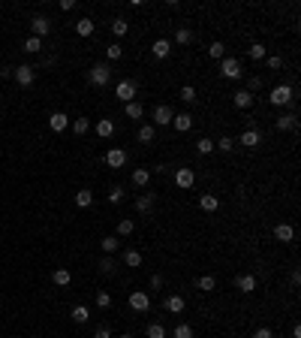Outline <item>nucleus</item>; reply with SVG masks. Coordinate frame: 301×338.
<instances>
[{"mask_svg": "<svg viewBox=\"0 0 301 338\" xmlns=\"http://www.w3.org/2000/svg\"><path fill=\"white\" fill-rule=\"evenodd\" d=\"M259 88H262V79H259V76H253V79H247V88H244V91H250V94H256Z\"/></svg>", "mask_w": 301, "mask_h": 338, "instance_id": "nucleus-50", "label": "nucleus"}, {"mask_svg": "<svg viewBox=\"0 0 301 338\" xmlns=\"http://www.w3.org/2000/svg\"><path fill=\"white\" fill-rule=\"evenodd\" d=\"M142 115H145V106H142L139 100L127 103V118H133V121H142Z\"/></svg>", "mask_w": 301, "mask_h": 338, "instance_id": "nucleus-32", "label": "nucleus"}, {"mask_svg": "<svg viewBox=\"0 0 301 338\" xmlns=\"http://www.w3.org/2000/svg\"><path fill=\"white\" fill-rule=\"evenodd\" d=\"M75 205H79V208H90L93 205V193L90 190H79V193H75Z\"/></svg>", "mask_w": 301, "mask_h": 338, "instance_id": "nucleus-27", "label": "nucleus"}, {"mask_svg": "<svg viewBox=\"0 0 301 338\" xmlns=\"http://www.w3.org/2000/svg\"><path fill=\"white\" fill-rule=\"evenodd\" d=\"M154 203H157V193H139L136 197V211L139 214H150L154 211Z\"/></svg>", "mask_w": 301, "mask_h": 338, "instance_id": "nucleus-8", "label": "nucleus"}, {"mask_svg": "<svg viewBox=\"0 0 301 338\" xmlns=\"http://www.w3.org/2000/svg\"><path fill=\"white\" fill-rule=\"evenodd\" d=\"M118 338H133V335H118Z\"/></svg>", "mask_w": 301, "mask_h": 338, "instance_id": "nucleus-56", "label": "nucleus"}, {"mask_svg": "<svg viewBox=\"0 0 301 338\" xmlns=\"http://www.w3.org/2000/svg\"><path fill=\"white\" fill-rule=\"evenodd\" d=\"M274 127H277L280 133H286V130H295V127H298V118H295V112H286V115H280L277 121H274Z\"/></svg>", "mask_w": 301, "mask_h": 338, "instance_id": "nucleus-12", "label": "nucleus"}, {"mask_svg": "<svg viewBox=\"0 0 301 338\" xmlns=\"http://www.w3.org/2000/svg\"><path fill=\"white\" fill-rule=\"evenodd\" d=\"M175 338H193V329L187 326V323H178V326H175V332H172Z\"/></svg>", "mask_w": 301, "mask_h": 338, "instance_id": "nucleus-46", "label": "nucleus"}, {"mask_svg": "<svg viewBox=\"0 0 301 338\" xmlns=\"http://www.w3.org/2000/svg\"><path fill=\"white\" fill-rule=\"evenodd\" d=\"M172 127L178 130V133H187V130H193V115H190V112H184V115H175V118H172Z\"/></svg>", "mask_w": 301, "mask_h": 338, "instance_id": "nucleus-13", "label": "nucleus"}, {"mask_svg": "<svg viewBox=\"0 0 301 338\" xmlns=\"http://www.w3.org/2000/svg\"><path fill=\"white\" fill-rule=\"evenodd\" d=\"M52 281H55L58 287H69L72 275H69V269H55V272H52Z\"/></svg>", "mask_w": 301, "mask_h": 338, "instance_id": "nucleus-24", "label": "nucleus"}, {"mask_svg": "<svg viewBox=\"0 0 301 338\" xmlns=\"http://www.w3.org/2000/svg\"><path fill=\"white\" fill-rule=\"evenodd\" d=\"M96 308H103V311L112 308V296L106 293V290H99V293H96Z\"/></svg>", "mask_w": 301, "mask_h": 338, "instance_id": "nucleus-42", "label": "nucleus"}, {"mask_svg": "<svg viewBox=\"0 0 301 338\" xmlns=\"http://www.w3.org/2000/svg\"><path fill=\"white\" fill-rule=\"evenodd\" d=\"M175 184H178L181 190H190L193 184H196V172L190 166H184V169H175Z\"/></svg>", "mask_w": 301, "mask_h": 338, "instance_id": "nucleus-6", "label": "nucleus"}, {"mask_svg": "<svg viewBox=\"0 0 301 338\" xmlns=\"http://www.w3.org/2000/svg\"><path fill=\"white\" fill-rule=\"evenodd\" d=\"M181 100H184L187 106L196 103V88H193V85H184V88H181Z\"/></svg>", "mask_w": 301, "mask_h": 338, "instance_id": "nucleus-39", "label": "nucleus"}, {"mask_svg": "<svg viewBox=\"0 0 301 338\" xmlns=\"http://www.w3.org/2000/svg\"><path fill=\"white\" fill-rule=\"evenodd\" d=\"M268 103H271V106H292V103H295V88H292V85H277V88L271 91Z\"/></svg>", "mask_w": 301, "mask_h": 338, "instance_id": "nucleus-2", "label": "nucleus"}, {"mask_svg": "<svg viewBox=\"0 0 301 338\" xmlns=\"http://www.w3.org/2000/svg\"><path fill=\"white\" fill-rule=\"evenodd\" d=\"M99 248H103V254H109V257H112V254H115L118 248H120V241H118L115 236H106L103 241H99Z\"/></svg>", "mask_w": 301, "mask_h": 338, "instance_id": "nucleus-28", "label": "nucleus"}, {"mask_svg": "<svg viewBox=\"0 0 301 338\" xmlns=\"http://www.w3.org/2000/svg\"><path fill=\"white\" fill-rule=\"evenodd\" d=\"M66 124H69V121H66V115H63V112H55L52 118H48V127H52L55 133H63V130H66Z\"/></svg>", "mask_w": 301, "mask_h": 338, "instance_id": "nucleus-21", "label": "nucleus"}, {"mask_svg": "<svg viewBox=\"0 0 301 338\" xmlns=\"http://www.w3.org/2000/svg\"><path fill=\"white\" fill-rule=\"evenodd\" d=\"M150 52H154V58H160V61H166V58L172 55V42H169V39H157L154 45H150Z\"/></svg>", "mask_w": 301, "mask_h": 338, "instance_id": "nucleus-16", "label": "nucleus"}, {"mask_svg": "<svg viewBox=\"0 0 301 338\" xmlns=\"http://www.w3.org/2000/svg\"><path fill=\"white\" fill-rule=\"evenodd\" d=\"M60 9H63V12H69V9H75V0H60Z\"/></svg>", "mask_w": 301, "mask_h": 338, "instance_id": "nucleus-54", "label": "nucleus"}, {"mask_svg": "<svg viewBox=\"0 0 301 338\" xmlns=\"http://www.w3.org/2000/svg\"><path fill=\"white\" fill-rule=\"evenodd\" d=\"M120 200H123V187H112V190H109V203L118 205Z\"/></svg>", "mask_w": 301, "mask_h": 338, "instance_id": "nucleus-48", "label": "nucleus"}, {"mask_svg": "<svg viewBox=\"0 0 301 338\" xmlns=\"http://www.w3.org/2000/svg\"><path fill=\"white\" fill-rule=\"evenodd\" d=\"M24 52H28V55H36V52H42V39H36V36L24 39Z\"/></svg>", "mask_w": 301, "mask_h": 338, "instance_id": "nucleus-37", "label": "nucleus"}, {"mask_svg": "<svg viewBox=\"0 0 301 338\" xmlns=\"http://www.w3.org/2000/svg\"><path fill=\"white\" fill-rule=\"evenodd\" d=\"M196 151H199V154H211V151H214V142H211V139H199V142H196Z\"/></svg>", "mask_w": 301, "mask_h": 338, "instance_id": "nucleus-45", "label": "nucleus"}, {"mask_svg": "<svg viewBox=\"0 0 301 338\" xmlns=\"http://www.w3.org/2000/svg\"><path fill=\"white\" fill-rule=\"evenodd\" d=\"M274 238H277V241H295V230L289 224H277V227H274Z\"/></svg>", "mask_w": 301, "mask_h": 338, "instance_id": "nucleus-18", "label": "nucleus"}, {"mask_svg": "<svg viewBox=\"0 0 301 338\" xmlns=\"http://www.w3.org/2000/svg\"><path fill=\"white\" fill-rule=\"evenodd\" d=\"M133 184L136 187H148L150 184V172H148V169H136V172H133Z\"/></svg>", "mask_w": 301, "mask_h": 338, "instance_id": "nucleus-33", "label": "nucleus"}, {"mask_svg": "<svg viewBox=\"0 0 301 338\" xmlns=\"http://www.w3.org/2000/svg\"><path fill=\"white\" fill-rule=\"evenodd\" d=\"M123 263H127L130 269H139V266H142V254H139L136 248H130L127 254H123Z\"/></svg>", "mask_w": 301, "mask_h": 338, "instance_id": "nucleus-30", "label": "nucleus"}, {"mask_svg": "<svg viewBox=\"0 0 301 338\" xmlns=\"http://www.w3.org/2000/svg\"><path fill=\"white\" fill-rule=\"evenodd\" d=\"M214 148H217V151H232V148H235V142H232L229 136H223V139L214 142Z\"/></svg>", "mask_w": 301, "mask_h": 338, "instance_id": "nucleus-43", "label": "nucleus"}, {"mask_svg": "<svg viewBox=\"0 0 301 338\" xmlns=\"http://www.w3.org/2000/svg\"><path fill=\"white\" fill-rule=\"evenodd\" d=\"M72 130L79 133V136H85V133L90 130V118H75V121H72Z\"/></svg>", "mask_w": 301, "mask_h": 338, "instance_id": "nucleus-36", "label": "nucleus"}, {"mask_svg": "<svg viewBox=\"0 0 301 338\" xmlns=\"http://www.w3.org/2000/svg\"><path fill=\"white\" fill-rule=\"evenodd\" d=\"M175 42H178V45H187V42H193V34H190L187 28H178V31H175Z\"/></svg>", "mask_w": 301, "mask_h": 338, "instance_id": "nucleus-38", "label": "nucleus"}, {"mask_svg": "<svg viewBox=\"0 0 301 338\" xmlns=\"http://www.w3.org/2000/svg\"><path fill=\"white\" fill-rule=\"evenodd\" d=\"M208 58H211V61H223V58H226V45H223V42H211V45H208Z\"/></svg>", "mask_w": 301, "mask_h": 338, "instance_id": "nucleus-29", "label": "nucleus"}, {"mask_svg": "<svg viewBox=\"0 0 301 338\" xmlns=\"http://www.w3.org/2000/svg\"><path fill=\"white\" fill-rule=\"evenodd\" d=\"M148 338H166V326L163 323H150L148 326Z\"/></svg>", "mask_w": 301, "mask_h": 338, "instance_id": "nucleus-40", "label": "nucleus"}, {"mask_svg": "<svg viewBox=\"0 0 301 338\" xmlns=\"http://www.w3.org/2000/svg\"><path fill=\"white\" fill-rule=\"evenodd\" d=\"M238 142L244 145V148H259V145H262V133L259 130H244Z\"/></svg>", "mask_w": 301, "mask_h": 338, "instance_id": "nucleus-11", "label": "nucleus"}, {"mask_svg": "<svg viewBox=\"0 0 301 338\" xmlns=\"http://www.w3.org/2000/svg\"><path fill=\"white\" fill-rule=\"evenodd\" d=\"M75 34H79V36H90L93 34V21L90 18H79V21H75Z\"/></svg>", "mask_w": 301, "mask_h": 338, "instance_id": "nucleus-26", "label": "nucleus"}, {"mask_svg": "<svg viewBox=\"0 0 301 338\" xmlns=\"http://www.w3.org/2000/svg\"><path fill=\"white\" fill-rule=\"evenodd\" d=\"M120 55H123V48H120L118 42H112V45L106 48V58H109V61H120Z\"/></svg>", "mask_w": 301, "mask_h": 338, "instance_id": "nucleus-44", "label": "nucleus"}, {"mask_svg": "<svg viewBox=\"0 0 301 338\" xmlns=\"http://www.w3.org/2000/svg\"><path fill=\"white\" fill-rule=\"evenodd\" d=\"M88 82H90L93 88H106V85L112 82V67H109V64H93V67L88 69Z\"/></svg>", "mask_w": 301, "mask_h": 338, "instance_id": "nucleus-1", "label": "nucleus"}, {"mask_svg": "<svg viewBox=\"0 0 301 338\" xmlns=\"http://www.w3.org/2000/svg\"><path fill=\"white\" fill-rule=\"evenodd\" d=\"M30 28H33V36L42 39V36H48V31H52V21H48L45 15H36V18L30 21Z\"/></svg>", "mask_w": 301, "mask_h": 338, "instance_id": "nucleus-9", "label": "nucleus"}, {"mask_svg": "<svg viewBox=\"0 0 301 338\" xmlns=\"http://www.w3.org/2000/svg\"><path fill=\"white\" fill-rule=\"evenodd\" d=\"M166 311H169V314H181V311H184V299H181V296H169V299H166Z\"/></svg>", "mask_w": 301, "mask_h": 338, "instance_id": "nucleus-31", "label": "nucleus"}, {"mask_svg": "<svg viewBox=\"0 0 301 338\" xmlns=\"http://www.w3.org/2000/svg\"><path fill=\"white\" fill-rule=\"evenodd\" d=\"M196 287H199V290H205V293H211V290L217 287V281H214V275H202V278L196 281Z\"/></svg>", "mask_w": 301, "mask_h": 338, "instance_id": "nucleus-35", "label": "nucleus"}, {"mask_svg": "<svg viewBox=\"0 0 301 338\" xmlns=\"http://www.w3.org/2000/svg\"><path fill=\"white\" fill-rule=\"evenodd\" d=\"M133 230H136V224H133V221H127V217H123V221L118 224V236H130Z\"/></svg>", "mask_w": 301, "mask_h": 338, "instance_id": "nucleus-47", "label": "nucleus"}, {"mask_svg": "<svg viewBox=\"0 0 301 338\" xmlns=\"http://www.w3.org/2000/svg\"><path fill=\"white\" fill-rule=\"evenodd\" d=\"M253 338H274V332H271L268 326H259V329L253 332Z\"/></svg>", "mask_w": 301, "mask_h": 338, "instance_id": "nucleus-51", "label": "nucleus"}, {"mask_svg": "<svg viewBox=\"0 0 301 338\" xmlns=\"http://www.w3.org/2000/svg\"><path fill=\"white\" fill-rule=\"evenodd\" d=\"M154 136H157L154 124H142V127H139V133H136V139H139L142 145H150V142H154Z\"/></svg>", "mask_w": 301, "mask_h": 338, "instance_id": "nucleus-19", "label": "nucleus"}, {"mask_svg": "<svg viewBox=\"0 0 301 338\" xmlns=\"http://www.w3.org/2000/svg\"><path fill=\"white\" fill-rule=\"evenodd\" d=\"M69 317H72L75 323H88V320H90V308H88V305H75V308L69 311Z\"/></svg>", "mask_w": 301, "mask_h": 338, "instance_id": "nucleus-22", "label": "nucleus"}, {"mask_svg": "<svg viewBox=\"0 0 301 338\" xmlns=\"http://www.w3.org/2000/svg\"><path fill=\"white\" fill-rule=\"evenodd\" d=\"M96 136H99V139H109V136H115V121H112V118L96 121Z\"/></svg>", "mask_w": 301, "mask_h": 338, "instance_id": "nucleus-17", "label": "nucleus"}, {"mask_svg": "<svg viewBox=\"0 0 301 338\" xmlns=\"http://www.w3.org/2000/svg\"><path fill=\"white\" fill-rule=\"evenodd\" d=\"M93 338H112V329H109V326H96Z\"/></svg>", "mask_w": 301, "mask_h": 338, "instance_id": "nucleus-52", "label": "nucleus"}, {"mask_svg": "<svg viewBox=\"0 0 301 338\" xmlns=\"http://www.w3.org/2000/svg\"><path fill=\"white\" fill-rule=\"evenodd\" d=\"M130 308L139 311V314H145L150 308V296L145 293V290H133V293H130Z\"/></svg>", "mask_w": 301, "mask_h": 338, "instance_id": "nucleus-7", "label": "nucleus"}, {"mask_svg": "<svg viewBox=\"0 0 301 338\" xmlns=\"http://www.w3.org/2000/svg\"><path fill=\"white\" fill-rule=\"evenodd\" d=\"M298 284H301V272L295 269V272H292V287H298Z\"/></svg>", "mask_w": 301, "mask_h": 338, "instance_id": "nucleus-55", "label": "nucleus"}, {"mask_svg": "<svg viewBox=\"0 0 301 338\" xmlns=\"http://www.w3.org/2000/svg\"><path fill=\"white\" fill-rule=\"evenodd\" d=\"M106 163H109L112 169H120L123 163H127V151H123V148H112V151L106 154Z\"/></svg>", "mask_w": 301, "mask_h": 338, "instance_id": "nucleus-15", "label": "nucleus"}, {"mask_svg": "<svg viewBox=\"0 0 301 338\" xmlns=\"http://www.w3.org/2000/svg\"><path fill=\"white\" fill-rule=\"evenodd\" d=\"M232 100H235V109H250V106H253V94H250V91H235Z\"/></svg>", "mask_w": 301, "mask_h": 338, "instance_id": "nucleus-20", "label": "nucleus"}, {"mask_svg": "<svg viewBox=\"0 0 301 338\" xmlns=\"http://www.w3.org/2000/svg\"><path fill=\"white\" fill-rule=\"evenodd\" d=\"M172 118H175L172 106H157V109H154V124H160V127H169V124H172Z\"/></svg>", "mask_w": 301, "mask_h": 338, "instance_id": "nucleus-10", "label": "nucleus"}, {"mask_svg": "<svg viewBox=\"0 0 301 338\" xmlns=\"http://www.w3.org/2000/svg\"><path fill=\"white\" fill-rule=\"evenodd\" d=\"M220 76L223 79H244V69H241V61L238 58H223L220 61Z\"/></svg>", "mask_w": 301, "mask_h": 338, "instance_id": "nucleus-3", "label": "nucleus"}, {"mask_svg": "<svg viewBox=\"0 0 301 338\" xmlns=\"http://www.w3.org/2000/svg\"><path fill=\"white\" fill-rule=\"evenodd\" d=\"M247 55H250V61H265V58H268V48H265L262 42H253Z\"/></svg>", "mask_w": 301, "mask_h": 338, "instance_id": "nucleus-25", "label": "nucleus"}, {"mask_svg": "<svg viewBox=\"0 0 301 338\" xmlns=\"http://www.w3.org/2000/svg\"><path fill=\"white\" fill-rule=\"evenodd\" d=\"M115 97L120 103H133L136 97H139V85L133 82V79H123V82H118V88H115Z\"/></svg>", "mask_w": 301, "mask_h": 338, "instance_id": "nucleus-4", "label": "nucleus"}, {"mask_svg": "<svg viewBox=\"0 0 301 338\" xmlns=\"http://www.w3.org/2000/svg\"><path fill=\"white\" fill-rule=\"evenodd\" d=\"M265 64H268V69H280L283 67V58L280 55H271V58H265Z\"/></svg>", "mask_w": 301, "mask_h": 338, "instance_id": "nucleus-49", "label": "nucleus"}, {"mask_svg": "<svg viewBox=\"0 0 301 338\" xmlns=\"http://www.w3.org/2000/svg\"><path fill=\"white\" fill-rule=\"evenodd\" d=\"M150 287L160 290V287H163V275H150Z\"/></svg>", "mask_w": 301, "mask_h": 338, "instance_id": "nucleus-53", "label": "nucleus"}, {"mask_svg": "<svg viewBox=\"0 0 301 338\" xmlns=\"http://www.w3.org/2000/svg\"><path fill=\"white\" fill-rule=\"evenodd\" d=\"M235 290H241V293H253V290H256V275H238L235 278Z\"/></svg>", "mask_w": 301, "mask_h": 338, "instance_id": "nucleus-14", "label": "nucleus"}, {"mask_svg": "<svg viewBox=\"0 0 301 338\" xmlns=\"http://www.w3.org/2000/svg\"><path fill=\"white\" fill-rule=\"evenodd\" d=\"M99 272H103V275H112V272H115V260H112L109 254L99 260Z\"/></svg>", "mask_w": 301, "mask_h": 338, "instance_id": "nucleus-41", "label": "nucleus"}, {"mask_svg": "<svg viewBox=\"0 0 301 338\" xmlns=\"http://www.w3.org/2000/svg\"><path fill=\"white\" fill-rule=\"evenodd\" d=\"M12 76H15L18 88H30V85H33V79H36V72H33V67H30V64H18V67L12 69Z\"/></svg>", "mask_w": 301, "mask_h": 338, "instance_id": "nucleus-5", "label": "nucleus"}, {"mask_svg": "<svg viewBox=\"0 0 301 338\" xmlns=\"http://www.w3.org/2000/svg\"><path fill=\"white\" fill-rule=\"evenodd\" d=\"M199 205H202V211H217L220 200L214 197V193H202V197H199Z\"/></svg>", "mask_w": 301, "mask_h": 338, "instance_id": "nucleus-23", "label": "nucleus"}, {"mask_svg": "<svg viewBox=\"0 0 301 338\" xmlns=\"http://www.w3.org/2000/svg\"><path fill=\"white\" fill-rule=\"evenodd\" d=\"M127 31H130V21H127V18H115V21H112V34H115V36H123Z\"/></svg>", "mask_w": 301, "mask_h": 338, "instance_id": "nucleus-34", "label": "nucleus"}]
</instances>
